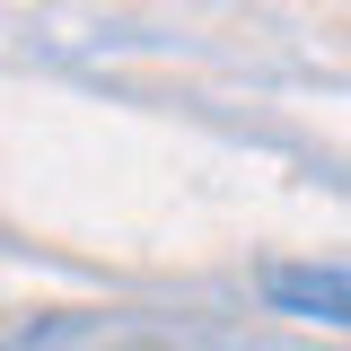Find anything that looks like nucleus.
I'll list each match as a JSON object with an SVG mask.
<instances>
[{"label": "nucleus", "mask_w": 351, "mask_h": 351, "mask_svg": "<svg viewBox=\"0 0 351 351\" xmlns=\"http://www.w3.org/2000/svg\"><path fill=\"white\" fill-rule=\"evenodd\" d=\"M263 299L316 325H351V263H263Z\"/></svg>", "instance_id": "nucleus-1"}]
</instances>
